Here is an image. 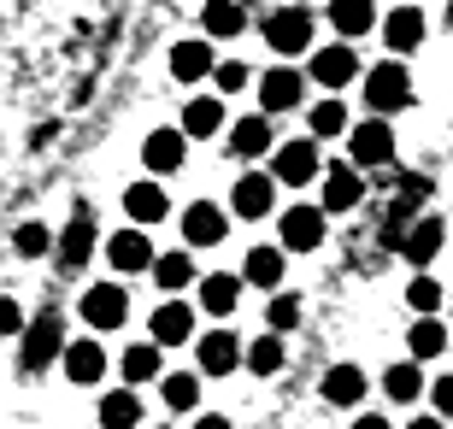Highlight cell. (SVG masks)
Returning a JSON list of instances; mask_svg holds the SVG:
<instances>
[{
  "label": "cell",
  "instance_id": "obj_1",
  "mask_svg": "<svg viewBox=\"0 0 453 429\" xmlns=\"http://www.w3.org/2000/svg\"><path fill=\"white\" fill-rule=\"evenodd\" d=\"M365 106H371V118H388V112H401V106H412V77H406L401 59L371 65V77H365Z\"/></svg>",
  "mask_w": 453,
  "mask_h": 429
},
{
  "label": "cell",
  "instance_id": "obj_2",
  "mask_svg": "<svg viewBox=\"0 0 453 429\" xmlns=\"http://www.w3.org/2000/svg\"><path fill=\"white\" fill-rule=\"evenodd\" d=\"M348 159L359 171H383L395 159V130H388V118H359L348 130Z\"/></svg>",
  "mask_w": 453,
  "mask_h": 429
},
{
  "label": "cell",
  "instance_id": "obj_3",
  "mask_svg": "<svg viewBox=\"0 0 453 429\" xmlns=\"http://www.w3.org/2000/svg\"><path fill=\"white\" fill-rule=\"evenodd\" d=\"M324 230H330V212L324 206H288L277 218V248L283 253H312L324 248Z\"/></svg>",
  "mask_w": 453,
  "mask_h": 429
},
{
  "label": "cell",
  "instance_id": "obj_4",
  "mask_svg": "<svg viewBox=\"0 0 453 429\" xmlns=\"http://www.w3.org/2000/svg\"><path fill=\"white\" fill-rule=\"evenodd\" d=\"M77 312H83L88 330H118V324L130 318V295H124V282H88L83 300H77Z\"/></svg>",
  "mask_w": 453,
  "mask_h": 429
},
{
  "label": "cell",
  "instance_id": "obj_5",
  "mask_svg": "<svg viewBox=\"0 0 453 429\" xmlns=\"http://www.w3.org/2000/svg\"><path fill=\"white\" fill-rule=\"evenodd\" d=\"M65 324H59V312H42L24 330V371H48L53 359H65Z\"/></svg>",
  "mask_w": 453,
  "mask_h": 429
},
{
  "label": "cell",
  "instance_id": "obj_6",
  "mask_svg": "<svg viewBox=\"0 0 453 429\" xmlns=\"http://www.w3.org/2000/svg\"><path fill=\"white\" fill-rule=\"evenodd\" d=\"M271 165H277V171H271V177H277V182H283V188H306V182H319V142H306V135H301V142H283V148H277V153H271Z\"/></svg>",
  "mask_w": 453,
  "mask_h": 429
},
{
  "label": "cell",
  "instance_id": "obj_7",
  "mask_svg": "<svg viewBox=\"0 0 453 429\" xmlns=\"http://www.w3.org/2000/svg\"><path fill=\"white\" fill-rule=\"evenodd\" d=\"M365 200V171L353 165V159H342V165H324V212L336 218V212H353Z\"/></svg>",
  "mask_w": 453,
  "mask_h": 429
},
{
  "label": "cell",
  "instance_id": "obj_8",
  "mask_svg": "<svg viewBox=\"0 0 453 429\" xmlns=\"http://www.w3.org/2000/svg\"><path fill=\"white\" fill-rule=\"evenodd\" d=\"M265 42L277 53H306L312 48V12H306V6H277V12L265 18Z\"/></svg>",
  "mask_w": 453,
  "mask_h": 429
},
{
  "label": "cell",
  "instance_id": "obj_9",
  "mask_svg": "<svg viewBox=\"0 0 453 429\" xmlns=\"http://www.w3.org/2000/svg\"><path fill=\"white\" fill-rule=\"evenodd\" d=\"M195 364H201V377H230L235 364H248V347L235 341L230 330H206L195 341Z\"/></svg>",
  "mask_w": 453,
  "mask_h": 429
},
{
  "label": "cell",
  "instance_id": "obj_10",
  "mask_svg": "<svg viewBox=\"0 0 453 429\" xmlns=\"http://www.w3.org/2000/svg\"><path fill=\"white\" fill-rule=\"evenodd\" d=\"M106 259H112L118 277H135V271H153V264H159V253H153L148 230H142V224H130V230H118V235H112Z\"/></svg>",
  "mask_w": 453,
  "mask_h": 429
},
{
  "label": "cell",
  "instance_id": "obj_11",
  "mask_svg": "<svg viewBox=\"0 0 453 429\" xmlns=\"http://www.w3.org/2000/svg\"><path fill=\"white\" fill-rule=\"evenodd\" d=\"M306 77H312V83H324V88H348L353 77H359V53H353L348 42H330V48L312 53Z\"/></svg>",
  "mask_w": 453,
  "mask_h": 429
},
{
  "label": "cell",
  "instance_id": "obj_12",
  "mask_svg": "<svg viewBox=\"0 0 453 429\" xmlns=\"http://www.w3.org/2000/svg\"><path fill=\"white\" fill-rule=\"evenodd\" d=\"M148 341H159V347H183V341H201V335H195V306H188V300H165V306H159V312L148 318Z\"/></svg>",
  "mask_w": 453,
  "mask_h": 429
},
{
  "label": "cell",
  "instance_id": "obj_13",
  "mask_svg": "<svg viewBox=\"0 0 453 429\" xmlns=\"http://www.w3.org/2000/svg\"><path fill=\"white\" fill-rule=\"evenodd\" d=\"M230 206L235 218H265L271 206H277V177H265V171H242L230 188Z\"/></svg>",
  "mask_w": 453,
  "mask_h": 429
},
{
  "label": "cell",
  "instance_id": "obj_14",
  "mask_svg": "<svg viewBox=\"0 0 453 429\" xmlns=\"http://www.w3.org/2000/svg\"><path fill=\"white\" fill-rule=\"evenodd\" d=\"M301 100H306V77L301 71L271 65L265 77H259V106H265V112H295Z\"/></svg>",
  "mask_w": 453,
  "mask_h": 429
},
{
  "label": "cell",
  "instance_id": "obj_15",
  "mask_svg": "<svg viewBox=\"0 0 453 429\" xmlns=\"http://www.w3.org/2000/svg\"><path fill=\"white\" fill-rule=\"evenodd\" d=\"M224 230H230V218H224V206H212V200H195L183 212V248H219Z\"/></svg>",
  "mask_w": 453,
  "mask_h": 429
},
{
  "label": "cell",
  "instance_id": "obj_16",
  "mask_svg": "<svg viewBox=\"0 0 453 429\" xmlns=\"http://www.w3.org/2000/svg\"><path fill=\"white\" fill-rule=\"evenodd\" d=\"M101 224H95V212L88 206H77V218H71L65 230H59V264H71V271H83L88 253H95V241H101Z\"/></svg>",
  "mask_w": 453,
  "mask_h": 429
},
{
  "label": "cell",
  "instance_id": "obj_17",
  "mask_svg": "<svg viewBox=\"0 0 453 429\" xmlns=\"http://www.w3.org/2000/svg\"><path fill=\"white\" fill-rule=\"evenodd\" d=\"M183 159H188V135H183V130H153L148 142H142V165H148L153 177L183 171Z\"/></svg>",
  "mask_w": 453,
  "mask_h": 429
},
{
  "label": "cell",
  "instance_id": "obj_18",
  "mask_svg": "<svg viewBox=\"0 0 453 429\" xmlns=\"http://www.w3.org/2000/svg\"><path fill=\"white\" fill-rule=\"evenodd\" d=\"M230 153H235V159H265V153H277L271 118L253 112V118H242V124H230Z\"/></svg>",
  "mask_w": 453,
  "mask_h": 429
},
{
  "label": "cell",
  "instance_id": "obj_19",
  "mask_svg": "<svg viewBox=\"0 0 453 429\" xmlns=\"http://www.w3.org/2000/svg\"><path fill=\"white\" fill-rule=\"evenodd\" d=\"M441 241H448V230H441V218H430V212H424V218H412V224H406V235H401V253H406V259H412V264L424 271V264H430V259L441 253Z\"/></svg>",
  "mask_w": 453,
  "mask_h": 429
},
{
  "label": "cell",
  "instance_id": "obj_20",
  "mask_svg": "<svg viewBox=\"0 0 453 429\" xmlns=\"http://www.w3.org/2000/svg\"><path fill=\"white\" fill-rule=\"evenodd\" d=\"M59 364H65V377L77 382V388H88V382L106 377V347L95 341V335H83V341L65 347V359H59Z\"/></svg>",
  "mask_w": 453,
  "mask_h": 429
},
{
  "label": "cell",
  "instance_id": "obj_21",
  "mask_svg": "<svg viewBox=\"0 0 453 429\" xmlns=\"http://www.w3.org/2000/svg\"><path fill=\"white\" fill-rule=\"evenodd\" d=\"M283 271H288V253L283 248H253L248 259H242V282L271 288V295H283Z\"/></svg>",
  "mask_w": 453,
  "mask_h": 429
},
{
  "label": "cell",
  "instance_id": "obj_22",
  "mask_svg": "<svg viewBox=\"0 0 453 429\" xmlns=\"http://www.w3.org/2000/svg\"><path fill=\"white\" fill-rule=\"evenodd\" d=\"M201 30H206V42H235V35L248 30V6L242 0H206Z\"/></svg>",
  "mask_w": 453,
  "mask_h": 429
},
{
  "label": "cell",
  "instance_id": "obj_23",
  "mask_svg": "<svg viewBox=\"0 0 453 429\" xmlns=\"http://www.w3.org/2000/svg\"><path fill=\"white\" fill-rule=\"evenodd\" d=\"M383 42L395 53H418L424 48V12L418 6H395V12L383 18Z\"/></svg>",
  "mask_w": 453,
  "mask_h": 429
},
{
  "label": "cell",
  "instance_id": "obj_24",
  "mask_svg": "<svg viewBox=\"0 0 453 429\" xmlns=\"http://www.w3.org/2000/svg\"><path fill=\"white\" fill-rule=\"evenodd\" d=\"M212 71H219L212 42H177V48H171V77H177V83H201Z\"/></svg>",
  "mask_w": 453,
  "mask_h": 429
},
{
  "label": "cell",
  "instance_id": "obj_25",
  "mask_svg": "<svg viewBox=\"0 0 453 429\" xmlns=\"http://www.w3.org/2000/svg\"><path fill=\"white\" fill-rule=\"evenodd\" d=\"M159 353H165L159 341H130V347H124V359H118V371H124V382H130V388H142V382L165 377V364H159Z\"/></svg>",
  "mask_w": 453,
  "mask_h": 429
},
{
  "label": "cell",
  "instance_id": "obj_26",
  "mask_svg": "<svg viewBox=\"0 0 453 429\" xmlns=\"http://www.w3.org/2000/svg\"><path fill=\"white\" fill-rule=\"evenodd\" d=\"M330 24H336L342 42H359V35H371V24H383V18H377L371 0H330Z\"/></svg>",
  "mask_w": 453,
  "mask_h": 429
},
{
  "label": "cell",
  "instance_id": "obj_27",
  "mask_svg": "<svg viewBox=\"0 0 453 429\" xmlns=\"http://www.w3.org/2000/svg\"><path fill=\"white\" fill-rule=\"evenodd\" d=\"M124 212H130V224H159L171 212V200H165L159 182H130L124 188Z\"/></svg>",
  "mask_w": 453,
  "mask_h": 429
},
{
  "label": "cell",
  "instance_id": "obj_28",
  "mask_svg": "<svg viewBox=\"0 0 453 429\" xmlns=\"http://www.w3.org/2000/svg\"><path fill=\"white\" fill-rule=\"evenodd\" d=\"M365 371H359V364H330V371H324V400H330V406H359V400H365Z\"/></svg>",
  "mask_w": 453,
  "mask_h": 429
},
{
  "label": "cell",
  "instance_id": "obj_29",
  "mask_svg": "<svg viewBox=\"0 0 453 429\" xmlns=\"http://www.w3.org/2000/svg\"><path fill=\"white\" fill-rule=\"evenodd\" d=\"M101 429H142V395L135 388L101 395Z\"/></svg>",
  "mask_w": 453,
  "mask_h": 429
},
{
  "label": "cell",
  "instance_id": "obj_30",
  "mask_svg": "<svg viewBox=\"0 0 453 429\" xmlns=\"http://www.w3.org/2000/svg\"><path fill=\"white\" fill-rule=\"evenodd\" d=\"M235 300H242V277H230V271H212V277H201V306L212 318H230Z\"/></svg>",
  "mask_w": 453,
  "mask_h": 429
},
{
  "label": "cell",
  "instance_id": "obj_31",
  "mask_svg": "<svg viewBox=\"0 0 453 429\" xmlns=\"http://www.w3.org/2000/svg\"><path fill=\"white\" fill-rule=\"evenodd\" d=\"M153 282H159L165 295H183L188 282H201V271H195L188 248H177V253H159V264H153Z\"/></svg>",
  "mask_w": 453,
  "mask_h": 429
},
{
  "label": "cell",
  "instance_id": "obj_32",
  "mask_svg": "<svg viewBox=\"0 0 453 429\" xmlns=\"http://www.w3.org/2000/svg\"><path fill=\"white\" fill-rule=\"evenodd\" d=\"M383 395L395 400V406H412V400L424 395V371H418V359L388 364V371H383Z\"/></svg>",
  "mask_w": 453,
  "mask_h": 429
},
{
  "label": "cell",
  "instance_id": "obj_33",
  "mask_svg": "<svg viewBox=\"0 0 453 429\" xmlns=\"http://www.w3.org/2000/svg\"><path fill=\"white\" fill-rule=\"evenodd\" d=\"M159 395H165L171 412H195L201 406V371H165L159 377Z\"/></svg>",
  "mask_w": 453,
  "mask_h": 429
},
{
  "label": "cell",
  "instance_id": "obj_34",
  "mask_svg": "<svg viewBox=\"0 0 453 429\" xmlns=\"http://www.w3.org/2000/svg\"><path fill=\"white\" fill-rule=\"evenodd\" d=\"M406 347H412V359H436V353H448V324L441 318H418L412 330H406Z\"/></svg>",
  "mask_w": 453,
  "mask_h": 429
},
{
  "label": "cell",
  "instance_id": "obj_35",
  "mask_svg": "<svg viewBox=\"0 0 453 429\" xmlns=\"http://www.w3.org/2000/svg\"><path fill=\"white\" fill-rule=\"evenodd\" d=\"M219 130H224V106L212 95H201V100L183 106V135H219Z\"/></svg>",
  "mask_w": 453,
  "mask_h": 429
},
{
  "label": "cell",
  "instance_id": "obj_36",
  "mask_svg": "<svg viewBox=\"0 0 453 429\" xmlns=\"http://www.w3.org/2000/svg\"><path fill=\"white\" fill-rule=\"evenodd\" d=\"M283 364H288V353H283V335H271V330H265L259 341L248 347V371H253V377H277Z\"/></svg>",
  "mask_w": 453,
  "mask_h": 429
},
{
  "label": "cell",
  "instance_id": "obj_37",
  "mask_svg": "<svg viewBox=\"0 0 453 429\" xmlns=\"http://www.w3.org/2000/svg\"><path fill=\"white\" fill-rule=\"evenodd\" d=\"M441 300H448V295H441V282H436V277H424V271H418V277L406 282V306H412L418 318H436Z\"/></svg>",
  "mask_w": 453,
  "mask_h": 429
},
{
  "label": "cell",
  "instance_id": "obj_38",
  "mask_svg": "<svg viewBox=\"0 0 453 429\" xmlns=\"http://www.w3.org/2000/svg\"><path fill=\"white\" fill-rule=\"evenodd\" d=\"M353 124H348V106H342L336 95H324L319 106H312V135H348Z\"/></svg>",
  "mask_w": 453,
  "mask_h": 429
},
{
  "label": "cell",
  "instance_id": "obj_39",
  "mask_svg": "<svg viewBox=\"0 0 453 429\" xmlns=\"http://www.w3.org/2000/svg\"><path fill=\"white\" fill-rule=\"evenodd\" d=\"M265 324H271V335H288L295 324H301V295H271V306H265Z\"/></svg>",
  "mask_w": 453,
  "mask_h": 429
},
{
  "label": "cell",
  "instance_id": "obj_40",
  "mask_svg": "<svg viewBox=\"0 0 453 429\" xmlns=\"http://www.w3.org/2000/svg\"><path fill=\"white\" fill-rule=\"evenodd\" d=\"M48 248H53L48 224H18V235H12V253H18V259H42Z\"/></svg>",
  "mask_w": 453,
  "mask_h": 429
},
{
  "label": "cell",
  "instance_id": "obj_41",
  "mask_svg": "<svg viewBox=\"0 0 453 429\" xmlns=\"http://www.w3.org/2000/svg\"><path fill=\"white\" fill-rule=\"evenodd\" d=\"M248 77H253V71L242 65V59H219V71H212V83H219L224 95H235V88H248Z\"/></svg>",
  "mask_w": 453,
  "mask_h": 429
},
{
  "label": "cell",
  "instance_id": "obj_42",
  "mask_svg": "<svg viewBox=\"0 0 453 429\" xmlns=\"http://www.w3.org/2000/svg\"><path fill=\"white\" fill-rule=\"evenodd\" d=\"M430 406H436V418H453V371L430 382Z\"/></svg>",
  "mask_w": 453,
  "mask_h": 429
},
{
  "label": "cell",
  "instance_id": "obj_43",
  "mask_svg": "<svg viewBox=\"0 0 453 429\" xmlns=\"http://www.w3.org/2000/svg\"><path fill=\"white\" fill-rule=\"evenodd\" d=\"M0 330H6V335H24V330H30V324H24V306H18L12 295H6V306H0Z\"/></svg>",
  "mask_w": 453,
  "mask_h": 429
},
{
  "label": "cell",
  "instance_id": "obj_44",
  "mask_svg": "<svg viewBox=\"0 0 453 429\" xmlns=\"http://www.w3.org/2000/svg\"><path fill=\"white\" fill-rule=\"evenodd\" d=\"M195 429H230V418H219V412H201V418H195Z\"/></svg>",
  "mask_w": 453,
  "mask_h": 429
},
{
  "label": "cell",
  "instance_id": "obj_45",
  "mask_svg": "<svg viewBox=\"0 0 453 429\" xmlns=\"http://www.w3.org/2000/svg\"><path fill=\"white\" fill-rule=\"evenodd\" d=\"M353 429H395L388 418H377V412H365V418H353Z\"/></svg>",
  "mask_w": 453,
  "mask_h": 429
},
{
  "label": "cell",
  "instance_id": "obj_46",
  "mask_svg": "<svg viewBox=\"0 0 453 429\" xmlns=\"http://www.w3.org/2000/svg\"><path fill=\"white\" fill-rule=\"evenodd\" d=\"M406 429H448V424H441V418L430 412V418H412V424H406Z\"/></svg>",
  "mask_w": 453,
  "mask_h": 429
},
{
  "label": "cell",
  "instance_id": "obj_47",
  "mask_svg": "<svg viewBox=\"0 0 453 429\" xmlns=\"http://www.w3.org/2000/svg\"><path fill=\"white\" fill-rule=\"evenodd\" d=\"M448 30H453V0H448Z\"/></svg>",
  "mask_w": 453,
  "mask_h": 429
},
{
  "label": "cell",
  "instance_id": "obj_48",
  "mask_svg": "<svg viewBox=\"0 0 453 429\" xmlns=\"http://www.w3.org/2000/svg\"><path fill=\"white\" fill-rule=\"evenodd\" d=\"M448 312H453V295H448Z\"/></svg>",
  "mask_w": 453,
  "mask_h": 429
},
{
  "label": "cell",
  "instance_id": "obj_49",
  "mask_svg": "<svg viewBox=\"0 0 453 429\" xmlns=\"http://www.w3.org/2000/svg\"><path fill=\"white\" fill-rule=\"evenodd\" d=\"M242 6H248V0H242Z\"/></svg>",
  "mask_w": 453,
  "mask_h": 429
}]
</instances>
